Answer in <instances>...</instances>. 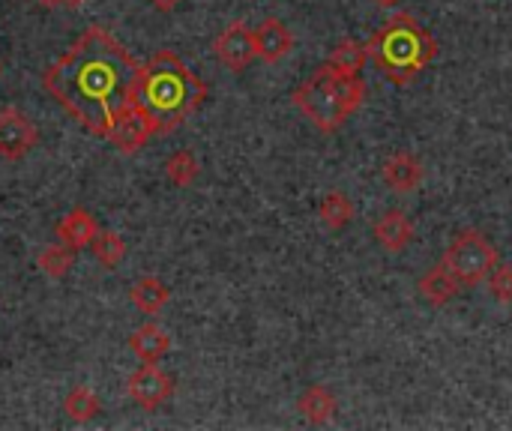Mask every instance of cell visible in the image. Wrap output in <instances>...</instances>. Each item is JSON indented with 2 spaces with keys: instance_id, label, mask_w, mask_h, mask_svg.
<instances>
[{
  "instance_id": "cell-1",
  "label": "cell",
  "mask_w": 512,
  "mask_h": 431,
  "mask_svg": "<svg viewBox=\"0 0 512 431\" xmlns=\"http://www.w3.org/2000/svg\"><path fill=\"white\" fill-rule=\"evenodd\" d=\"M144 66L105 30L87 27L42 75L51 99L87 132L108 138L120 117L138 108Z\"/></svg>"
},
{
  "instance_id": "cell-2",
  "label": "cell",
  "mask_w": 512,
  "mask_h": 431,
  "mask_svg": "<svg viewBox=\"0 0 512 431\" xmlns=\"http://www.w3.org/2000/svg\"><path fill=\"white\" fill-rule=\"evenodd\" d=\"M204 99H207V84L174 51L162 48L144 63L138 108L144 111L156 135L174 132L204 105Z\"/></svg>"
},
{
  "instance_id": "cell-3",
  "label": "cell",
  "mask_w": 512,
  "mask_h": 431,
  "mask_svg": "<svg viewBox=\"0 0 512 431\" xmlns=\"http://www.w3.org/2000/svg\"><path fill=\"white\" fill-rule=\"evenodd\" d=\"M366 48L384 78L396 87L411 84L438 54L435 36L414 15H393L369 36Z\"/></svg>"
},
{
  "instance_id": "cell-4",
  "label": "cell",
  "mask_w": 512,
  "mask_h": 431,
  "mask_svg": "<svg viewBox=\"0 0 512 431\" xmlns=\"http://www.w3.org/2000/svg\"><path fill=\"white\" fill-rule=\"evenodd\" d=\"M363 96L366 84L360 75H348L324 63L291 93V102L318 132L330 135L360 108Z\"/></svg>"
},
{
  "instance_id": "cell-5",
  "label": "cell",
  "mask_w": 512,
  "mask_h": 431,
  "mask_svg": "<svg viewBox=\"0 0 512 431\" xmlns=\"http://www.w3.org/2000/svg\"><path fill=\"white\" fill-rule=\"evenodd\" d=\"M450 273L462 282V285H480L489 279V273L495 270V264L501 261L495 243L480 234V231H462L453 237V243L447 246L444 258H441Z\"/></svg>"
},
{
  "instance_id": "cell-6",
  "label": "cell",
  "mask_w": 512,
  "mask_h": 431,
  "mask_svg": "<svg viewBox=\"0 0 512 431\" xmlns=\"http://www.w3.org/2000/svg\"><path fill=\"white\" fill-rule=\"evenodd\" d=\"M216 60L231 69V72H243L249 69V63L258 57L255 51V30H249L246 21H231L213 42Z\"/></svg>"
},
{
  "instance_id": "cell-7",
  "label": "cell",
  "mask_w": 512,
  "mask_h": 431,
  "mask_svg": "<svg viewBox=\"0 0 512 431\" xmlns=\"http://www.w3.org/2000/svg\"><path fill=\"white\" fill-rule=\"evenodd\" d=\"M126 393H129V399L138 405V408H144V411H156V408H162L168 399H171V393H174V381L156 366V363H144L141 369H135L132 375H129V381H126Z\"/></svg>"
},
{
  "instance_id": "cell-8",
  "label": "cell",
  "mask_w": 512,
  "mask_h": 431,
  "mask_svg": "<svg viewBox=\"0 0 512 431\" xmlns=\"http://www.w3.org/2000/svg\"><path fill=\"white\" fill-rule=\"evenodd\" d=\"M36 126L15 108L0 111V159L18 162L36 147Z\"/></svg>"
},
{
  "instance_id": "cell-9",
  "label": "cell",
  "mask_w": 512,
  "mask_h": 431,
  "mask_svg": "<svg viewBox=\"0 0 512 431\" xmlns=\"http://www.w3.org/2000/svg\"><path fill=\"white\" fill-rule=\"evenodd\" d=\"M153 135H156V132H153V126H150V120L144 117V111H141V108H132L126 117L117 120V126L111 129L108 141H111L123 156H132V153H138Z\"/></svg>"
},
{
  "instance_id": "cell-10",
  "label": "cell",
  "mask_w": 512,
  "mask_h": 431,
  "mask_svg": "<svg viewBox=\"0 0 512 431\" xmlns=\"http://www.w3.org/2000/svg\"><path fill=\"white\" fill-rule=\"evenodd\" d=\"M294 48V36L291 30L279 21V18H264L255 27V51L264 63H279L291 54Z\"/></svg>"
},
{
  "instance_id": "cell-11",
  "label": "cell",
  "mask_w": 512,
  "mask_h": 431,
  "mask_svg": "<svg viewBox=\"0 0 512 431\" xmlns=\"http://www.w3.org/2000/svg\"><path fill=\"white\" fill-rule=\"evenodd\" d=\"M381 177H384V183H387L393 192L408 195V192L420 189L426 171H423V162H420L417 156H411V153H393V156L384 162Z\"/></svg>"
},
{
  "instance_id": "cell-12",
  "label": "cell",
  "mask_w": 512,
  "mask_h": 431,
  "mask_svg": "<svg viewBox=\"0 0 512 431\" xmlns=\"http://www.w3.org/2000/svg\"><path fill=\"white\" fill-rule=\"evenodd\" d=\"M372 231H375L378 246H381L384 252H390V255L405 252V249L411 246V240H414V225H411V219H408L402 210H387V213L375 222Z\"/></svg>"
},
{
  "instance_id": "cell-13",
  "label": "cell",
  "mask_w": 512,
  "mask_h": 431,
  "mask_svg": "<svg viewBox=\"0 0 512 431\" xmlns=\"http://www.w3.org/2000/svg\"><path fill=\"white\" fill-rule=\"evenodd\" d=\"M96 234H99V225H96L93 213L84 210V207L69 210V213L57 222V240L66 243V246L75 249V252H78V249H87V246L96 240Z\"/></svg>"
},
{
  "instance_id": "cell-14",
  "label": "cell",
  "mask_w": 512,
  "mask_h": 431,
  "mask_svg": "<svg viewBox=\"0 0 512 431\" xmlns=\"http://www.w3.org/2000/svg\"><path fill=\"white\" fill-rule=\"evenodd\" d=\"M459 288H462V282L450 273V267H447L444 261L435 264V267L420 279V297H423L429 306H435V309L450 306V303L459 297Z\"/></svg>"
},
{
  "instance_id": "cell-15",
  "label": "cell",
  "mask_w": 512,
  "mask_h": 431,
  "mask_svg": "<svg viewBox=\"0 0 512 431\" xmlns=\"http://www.w3.org/2000/svg\"><path fill=\"white\" fill-rule=\"evenodd\" d=\"M129 348H132V354L141 363H159L171 351V336L162 327H156V324H144L141 330L132 333Z\"/></svg>"
},
{
  "instance_id": "cell-16",
  "label": "cell",
  "mask_w": 512,
  "mask_h": 431,
  "mask_svg": "<svg viewBox=\"0 0 512 431\" xmlns=\"http://www.w3.org/2000/svg\"><path fill=\"white\" fill-rule=\"evenodd\" d=\"M297 411L312 423V426H324L336 417V396L321 387V384H312L300 399H297Z\"/></svg>"
},
{
  "instance_id": "cell-17",
  "label": "cell",
  "mask_w": 512,
  "mask_h": 431,
  "mask_svg": "<svg viewBox=\"0 0 512 431\" xmlns=\"http://www.w3.org/2000/svg\"><path fill=\"white\" fill-rule=\"evenodd\" d=\"M129 297H132L135 309H141L144 315H156V312H162V309L168 306L171 291H168V285H165L162 279L144 276V279H138V282L132 285Z\"/></svg>"
},
{
  "instance_id": "cell-18",
  "label": "cell",
  "mask_w": 512,
  "mask_h": 431,
  "mask_svg": "<svg viewBox=\"0 0 512 431\" xmlns=\"http://www.w3.org/2000/svg\"><path fill=\"white\" fill-rule=\"evenodd\" d=\"M318 216H321V222H324L327 228L339 231V228L351 225V219H354V204H351V198H348L345 192L333 189V192H327V198L321 201Z\"/></svg>"
},
{
  "instance_id": "cell-19",
  "label": "cell",
  "mask_w": 512,
  "mask_h": 431,
  "mask_svg": "<svg viewBox=\"0 0 512 431\" xmlns=\"http://www.w3.org/2000/svg\"><path fill=\"white\" fill-rule=\"evenodd\" d=\"M75 264V249H69L66 243H51L48 249L39 252L36 267L42 270V276L48 279H63Z\"/></svg>"
},
{
  "instance_id": "cell-20",
  "label": "cell",
  "mask_w": 512,
  "mask_h": 431,
  "mask_svg": "<svg viewBox=\"0 0 512 431\" xmlns=\"http://www.w3.org/2000/svg\"><path fill=\"white\" fill-rule=\"evenodd\" d=\"M366 57H369V48L366 42H357V39H345L333 48L330 54V66H336L339 72H348V75H360V69L366 66Z\"/></svg>"
},
{
  "instance_id": "cell-21",
  "label": "cell",
  "mask_w": 512,
  "mask_h": 431,
  "mask_svg": "<svg viewBox=\"0 0 512 431\" xmlns=\"http://www.w3.org/2000/svg\"><path fill=\"white\" fill-rule=\"evenodd\" d=\"M198 171H201V165H198L195 153H189V150H177V153H171L168 162H165V174H168V180H171L177 189L192 186V183L198 180Z\"/></svg>"
},
{
  "instance_id": "cell-22",
  "label": "cell",
  "mask_w": 512,
  "mask_h": 431,
  "mask_svg": "<svg viewBox=\"0 0 512 431\" xmlns=\"http://www.w3.org/2000/svg\"><path fill=\"white\" fill-rule=\"evenodd\" d=\"M90 249H93V258L108 270L117 267L126 258V243H123V237L117 231H99L96 240L90 243Z\"/></svg>"
},
{
  "instance_id": "cell-23",
  "label": "cell",
  "mask_w": 512,
  "mask_h": 431,
  "mask_svg": "<svg viewBox=\"0 0 512 431\" xmlns=\"http://www.w3.org/2000/svg\"><path fill=\"white\" fill-rule=\"evenodd\" d=\"M63 411H66V417H69V420H75V423H87V420H93V417L99 414V399H96V393H93V390H87V387H75V390L66 396Z\"/></svg>"
},
{
  "instance_id": "cell-24",
  "label": "cell",
  "mask_w": 512,
  "mask_h": 431,
  "mask_svg": "<svg viewBox=\"0 0 512 431\" xmlns=\"http://www.w3.org/2000/svg\"><path fill=\"white\" fill-rule=\"evenodd\" d=\"M489 291L495 300L512 303V264H495V270L489 273Z\"/></svg>"
},
{
  "instance_id": "cell-25",
  "label": "cell",
  "mask_w": 512,
  "mask_h": 431,
  "mask_svg": "<svg viewBox=\"0 0 512 431\" xmlns=\"http://www.w3.org/2000/svg\"><path fill=\"white\" fill-rule=\"evenodd\" d=\"M156 12H174L183 0H147Z\"/></svg>"
},
{
  "instance_id": "cell-26",
  "label": "cell",
  "mask_w": 512,
  "mask_h": 431,
  "mask_svg": "<svg viewBox=\"0 0 512 431\" xmlns=\"http://www.w3.org/2000/svg\"><path fill=\"white\" fill-rule=\"evenodd\" d=\"M39 6H48V9H54V6H63V0H36Z\"/></svg>"
},
{
  "instance_id": "cell-27",
  "label": "cell",
  "mask_w": 512,
  "mask_h": 431,
  "mask_svg": "<svg viewBox=\"0 0 512 431\" xmlns=\"http://www.w3.org/2000/svg\"><path fill=\"white\" fill-rule=\"evenodd\" d=\"M81 3H84V0H63V6H72V9H78Z\"/></svg>"
},
{
  "instance_id": "cell-28",
  "label": "cell",
  "mask_w": 512,
  "mask_h": 431,
  "mask_svg": "<svg viewBox=\"0 0 512 431\" xmlns=\"http://www.w3.org/2000/svg\"><path fill=\"white\" fill-rule=\"evenodd\" d=\"M375 3H378V6H396L399 0H375Z\"/></svg>"
},
{
  "instance_id": "cell-29",
  "label": "cell",
  "mask_w": 512,
  "mask_h": 431,
  "mask_svg": "<svg viewBox=\"0 0 512 431\" xmlns=\"http://www.w3.org/2000/svg\"><path fill=\"white\" fill-rule=\"evenodd\" d=\"M0 75H3V66H0Z\"/></svg>"
}]
</instances>
